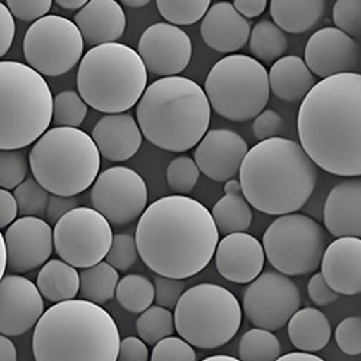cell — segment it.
Returning a JSON list of instances; mask_svg holds the SVG:
<instances>
[{
    "label": "cell",
    "mask_w": 361,
    "mask_h": 361,
    "mask_svg": "<svg viewBox=\"0 0 361 361\" xmlns=\"http://www.w3.org/2000/svg\"><path fill=\"white\" fill-rule=\"evenodd\" d=\"M18 216L19 212L15 195L8 190L0 188V230L13 224Z\"/></svg>",
    "instance_id": "db71d44e"
},
{
    "label": "cell",
    "mask_w": 361,
    "mask_h": 361,
    "mask_svg": "<svg viewBox=\"0 0 361 361\" xmlns=\"http://www.w3.org/2000/svg\"><path fill=\"white\" fill-rule=\"evenodd\" d=\"M304 61L322 80L354 73L360 66V47L337 27H322L308 39Z\"/></svg>",
    "instance_id": "d6986e66"
},
{
    "label": "cell",
    "mask_w": 361,
    "mask_h": 361,
    "mask_svg": "<svg viewBox=\"0 0 361 361\" xmlns=\"http://www.w3.org/2000/svg\"><path fill=\"white\" fill-rule=\"evenodd\" d=\"M308 295L310 299L317 307H325L336 302L338 299V293L328 286L324 276L319 274H314V276L308 282Z\"/></svg>",
    "instance_id": "681fc988"
},
{
    "label": "cell",
    "mask_w": 361,
    "mask_h": 361,
    "mask_svg": "<svg viewBox=\"0 0 361 361\" xmlns=\"http://www.w3.org/2000/svg\"><path fill=\"white\" fill-rule=\"evenodd\" d=\"M120 341L106 310L71 299L44 312L34 329L32 353L35 361H117Z\"/></svg>",
    "instance_id": "277c9868"
},
{
    "label": "cell",
    "mask_w": 361,
    "mask_h": 361,
    "mask_svg": "<svg viewBox=\"0 0 361 361\" xmlns=\"http://www.w3.org/2000/svg\"><path fill=\"white\" fill-rule=\"evenodd\" d=\"M321 275L338 295L361 293V238L343 237L331 242L322 256Z\"/></svg>",
    "instance_id": "7402d4cb"
},
{
    "label": "cell",
    "mask_w": 361,
    "mask_h": 361,
    "mask_svg": "<svg viewBox=\"0 0 361 361\" xmlns=\"http://www.w3.org/2000/svg\"><path fill=\"white\" fill-rule=\"evenodd\" d=\"M242 318V305L234 293L216 283H200L185 290L173 312L179 337L202 350L230 343L238 333Z\"/></svg>",
    "instance_id": "9c48e42d"
},
{
    "label": "cell",
    "mask_w": 361,
    "mask_h": 361,
    "mask_svg": "<svg viewBox=\"0 0 361 361\" xmlns=\"http://www.w3.org/2000/svg\"><path fill=\"white\" fill-rule=\"evenodd\" d=\"M149 361H197V353L180 337H168L154 347Z\"/></svg>",
    "instance_id": "ee69618b"
},
{
    "label": "cell",
    "mask_w": 361,
    "mask_h": 361,
    "mask_svg": "<svg viewBox=\"0 0 361 361\" xmlns=\"http://www.w3.org/2000/svg\"><path fill=\"white\" fill-rule=\"evenodd\" d=\"M29 168L23 150H0V188L16 190L26 179Z\"/></svg>",
    "instance_id": "60d3db41"
},
{
    "label": "cell",
    "mask_w": 361,
    "mask_h": 361,
    "mask_svg": "<svg viewBox=\"0 0 361 361\" xmlns=\"http://www.w3.org/2000/svg\"><path fill=\"white\" fill-rule=\"evenodd\" d=\"M120 5H125V6H129V8H133V9H139V8H143V6L149 5V0H123V2Z\"/></svg>",
    "instance_id": "94428289"
},
{
    "label": "cell",
    "mask_w": 361,
    "mask_h": 361,
    "mask_svg": "<svg viewBox=\"0 0 361 361\" xmlns=\"http://www.w3.org/2000/svg\"><path fill=\"white\" fill-rule=\"evenodd\" d=\"M200 31L209 48L233 55L249 42L252 26L234 9L233 4L219 2L212 5L202 18Z\"/></svg>",
    "instance_id": "603a6c76"
},
{
    "label": "cell",
    "mask_w": 361,
    "mask_h": 361,
    "mask_svg": "<svg viewBox=\"0 0 361 361\" xmlns=\"http://www.w3.org/2000/svg\"><path fill=\"white\" fill-rule=\"evenodd\" d=\"M317 180V165L302 146L285 137L255 145L238 172V183L250 207L278 217L304 208L315 191Z\"/></svg>",
    "instance_id": "3957f363"
},
{
    "label": "cell",
    "mask_w": 361,
    "mask_h": 361,
    "mask_svg": "<svg viewBox=\"0 0 361 361\" xmlns=\"http://www.w3.org/2000/svg\"><path fill=\"white\" fill-rule=\"evenodd\" d=\"M84 39L74 22L64 16L47 15L34 22L23 39L27 66L45 77L71 71L82 59Z\"/></svg>",
    "instance_id": "7c38bea8"
},
{
    "label": "cell",
    "mask_w": 361,
    "mask_h": 361,
    "mask_svg": "<svg viewBox=\"0 0 361 361\" xmlns=\"http://www.w3.org/2000/svg\"><path fill=\"white\" fill-rule=\"evenodd\" d=\"M281 357V343L270 331L253 328L243 334L238 344V360L276 361Z\"/></svg>",
    "instance_id": "e575fe53"
},
{
    "label": "cell",
    "mask_w": 361,
    "mask_h": 361,
    "mask_svg": "<svg viewBox=\"0 0 361 361\" xmlns=\"http://www.w3.org/2000/svg\"><path fill=\"white\" fill-rule=\"evenodd\" d=\"M116 299L126 311L143 314L155 302V285L143 275H126L118 281Z\"/></svg>",
    "instance_id": "836d02e7"
},
{
    "label": "cell",
    "mask_w": 361,
    "mask_h": 361,
    "mask_svg": "<svg viewBox=\"0 0 361 361\" xmlns=\"http://www.w3.org/2000/svg\"><path fill=\"white\" fill-rule=\"evenodd\" d=\"M5 245L11 275H23L44 266L54 250V228L37 217H20L6 230Z\"/></svg>",
    "instance_id": "e0dca14e"
},
{
    "label": "cell",
    "mask_w": 361,
    "mask_h": 361,
    "mask_svg": "<svg viewBox=\"0 0 361 361\" xmlns=\"http://www.w3.org/2000/svg\"><path fill=\"white\" fill-rule=\"evenodd\" d=\"M8 270V255H6V245H5V235L0 230V281L5 278V272Z\"/></svg>",
    "instance_id": "680465c9"
},
{
    "label": "cell",
    "mask_w": 361,
    "mask_h": 361,
    "mask_svg": "<svg viewBox=\"0 0 361 361\" xmlns=\"http://www.w3.org/2000/svg\"><path fill=\"white\" fill-rule=\"evenodd\" d=\"M155 302L165 310H175L180 296L185 292V282L178 279H169L164 276H155Z\"/></svg>",
    "instance_id": "bcb514c9"
},
{
    "label": "cell",
    "mask_w": 361,
    "mask_h": 361,
    "mask_svg": "<svg viewBox=\"0 0 361 361\" xmlns=\"http://www.w3.org/2000/svg\"><path fill=\"white\" fill-rule=\"evenodd\" d=\"M139 252L136 238L130 234H116L113 237L111 247L106 256V262L114 267L117 272H126L136 264Z\"/></svg>",
    "instance_id": "7bdbcfd3"
},
{
    "label": "cell",
    "mask_w": 361,
    "mask_h": 361,
    "mask_svg": "<svg viewBox=\"0 0 361 361\" xmlns=\"http://www.w3.org/2000/svg\"><path fill=\"white\" fill-rule=\"evenodd\" d=\"M88 111V106L77 92L67 90L54 97L52 123L56 128H74L82 125Z\"/></svg>",
    "instance_id": "74e56055"
},
{
    "label": "cell",
    "mask_w": 361,
    "mask_h": 361,
    "mask_svg": "<svg viewBox=\"0 0 361 361\" xmlns=\"http://www.w3.org/2000/svg\"><path fill=\"white\" fill-rule=\"evenodd\" d=\"M56 5L64 11H81L87 5V0H56Z\"/></svg>",
    "instance_id": "91938a15"
},
{
    "label": "cell",
    "mask_w": 361,
    "mask_h": 361,
    "mask_svg": "<svg viewBox=\"0 0 361 361\" xmlns=\"http://www.w3.org/2000/svg\"><path fill=\"white\" fill-rule=\"evenodd\" d=\"M137 54L149 73L162 78L176 77L191 63L192 42L180 27L159 22L142 34Z\"/></svg>",
    "instance_id": "2e32d148"
},
{
    "label": "cell",
    "mask_w": 361,
    "mask_h": 361,
    "mask_svg": "<svg viewBox=\"0 0 361 361\" xmlns=\"http://www.w3.org/2000/svg\"><path fill=\"white\" fill-rule=\"evenodd\" d=\"M118 281V272L107 262L82 269L80 274V296L102 307L116 295Z\"/></svg>",
    "instance_id": "1f68e13d"
},
{
    "label": "cell",
    "mask_w": 361,
    "mask_h": 361,
    "mask_svg": "<svg viewBox=\"0 0 361 361\" xmlns=\"http://www.w3.org/2000/svg\"><path fill=\"white\" fill-rule=\"evenodd\" d=\"M204 92L219 116L230 122H247L266 110L269 73L253 56L233 54L209 70Z\"/></svg>",
    "instance_id": "30bf717a"
},
{
    "label": "cell",
    "mask_w": 361,
    "mask_h": 361,
    "mask_svg": "<svg viewBox=\"0 0 361 361\" xmlns=\"http://www.w3.org/2000/svg\"><path fill=\"white\" fill-rule=\"evenodd\" d=\"M333 20L338 31L354 41L361 39V0H338L333 8Z\"/></svg>",
    "instance_id": "b9f144b4"
},
{
    "label": "cell",
    "mask_w": 361,
    "mask_h": 361,
    "mask_svg": "<svg viewBox=\"0 0 361 361\" xmlns=\"http://www.w3.org/2000/svg\"><path fill=\"white\" fill-rule=\"evenodd\" d=\"M139 338L146 345H157L175 333L173 314L162 307H150L136 321Z\"/></svg>",
    "instance_id": "d590c367"
},
{
    "label": "cell",
    "mask_w": 361,
    "mask_h": 361,
    "mask_svg": "<svg viewBox=\"0 0 361 361\" xmlns=\"http://www.w3.org/2000/svg\"><path fill=\"white\" fill-rule=\"evenodd\" d=\"M276 361H325V360L315 354L295 351V353H288L285 355H281Z\"/></svg>",
    "instance_id": "6f0895ef"
},
{
    "label": "cell",
    "mask_w": 361,
    "mask_h": 361,
    "mask_svg": "<svg viewBox=\"0 0 361 361\" xmlns=\"http://www.w3.org/2000/svg\"><path fill=\"white\" fill-rule=\"evenodd\" d=\"M219 274L234 283H252L262 275L264 250L259 240L247 233H234L219 242L216 250Z\"/></svg>",
    "instance_id": "44dd1931"
},
{
    "label": "cell",
    "mask_w": 361,
    "mask_h": 361,
    "mask_svg": "<svg viewBox=\"0 0 361 361\" xmlns=\"http://www.w3.org/2000/svg\"><path fill=\"white\" fill-rule=\"evenodd\" d=\"M338 348L348 355L361 354V317H348L336 328Z\"/></svg>",
    "instance_id": "f6af8a7d"
},
{
    "label": "cell",
    "mask_w": 361,
    "mask_h": 361,
    "mask_svg": "<svg viewBox=\"0 0 361 361\" xmlns=\"http://www.w3.org/2000/svg\"><path fill=\"white\" fill-rule=\"evenodd\" d=\"M200 173L194 159L187 155L178 157L166 168L168 187L176 195H188L195 188Z\"/></svg>",
    "instance_id": "ab89813d"
},
{
    "label": "cell",
    "mask_w": 361,
    "mask_h": 361,
    "mask_svg": "<svg viewBox=\"0 0 361 361\" xmlns=\"http://www.w3.org/2000/svg\"><path fill=\"white\" fill-rule=\"evenodd\" d=\"M288 336L292 345L300 351L315 354L331 340L329 319L317 308L299 310L288 322Z\"/></svg>",
    "instance_id": "83f0119b"
},
{
    "label": "cell",
    "mask_w": 361,
    "mask_h": 361,
    "mask_svg": "<svg viewBox=\"0 0 361 361\" xmlns=\"http://www.w3.org/2000/svg\"><path fill=\"white\" fill-rule=\"evenodd\" d=\"M249 152L247 142L228 129L207 132L197 145L194 161L201 173L216 183L235 179Z\"/></svg>",
    "instance_id": "ffe728a7"
},
{
    "label": "cell",
    "mask_w": 361,
    "mask_h": 361,
    "mask_svg": "<svg viewBox=\"0 0 361 361\" xmlns=\"http://www.w3.org/2000/svg\"><path fill=\"white\" fill-rule=\"evenodd\" d=\"M44 312V298L32 281L20 275L0 281V334L22 336L37 326Z\"/></svg>",
    "instance_id": "ac0fdd59"
},
{
    "label": "cell",
    "mask_w": 361,
    "mask_h": 361,
    "mask_svg": "<svg viewBox=\"0 0 361 361\" xmlns=\"http://www.w3.org/2000/svg\"><path fill=\"white\" fill-rule=\"evenodd\" d=\"M74 23L80 29L84 42L99 47L117 42L126 29V15L114 0H90L77 12Z\"/></svg>",
    "instance_id": "484cf974"
},
{
    "label": "cell",
    "mask_w": 361,
    "mask_h": 361,
    "mask_svg": "<svg viewBox=\"0 0 361 361\" xmlns=\"http://www.w3.org/2000/svg\"><path fill=\"white\" fill-rule=\"evenodd\" d=\"M270 93L285 103L304 102L315 85V77L300 56L288 55L272 66L269 71Z\"/></svg>",
    "instance_id": "4316f807"
},
{
    "label": "cell",
    "mask_w": 361,
    "mask_h": 361,
    "mask_svg": "<svg viewBox=\"0 0 361 361\" xmlns=\"http://www.w3.org/2000/svg\"><path fill=\"white\" fill-rule=\"evenodd\" d=\"M300 310V292L296 283L275 270L262 274L243 295L246 318L255 328L274 333L288 325L289 319Z\"/></svg>",
    "instance_id": "9a60e30c"
},
{
    "label": "cell",
    "mask_w": 361,
    "mask_h": 361,
    "mask_svg": "<svg viewBox=\"0 0 361 361\" xmlns=\"http://www.w3.org/2000/svg\"><path fill=\"white\" fill-rule=\"evenodd\" d=\"M212 216L221 234L246 233L253 220L252 207L246 201L243 191L224 192V197L213 207Z\"/></svg>",
    "instance_id": "4dcf8cb0"
},
{
    "label": "cell",
    "mask_w": 361,
    "mask_h": 361,
    "mask_svg": "<svg viewBox=\"0 0 361 361\" xmlns=\"http://www.w3.org/2000/svg\"><path fill=\"white\" fill-rule=\"evenodd\" d=\"M100 157L110 162L133 158L142 146L143 135L135 117L128 113L103 116L92 135Z\"/></svg>",
    "instance_id": "d4e9b609"
},
{
    "label": "cell",
    "mask_w": 361,
    "mask_h": 361,
    "mask_svg": "<svg viewBox=\"0 0 361 361\" xmlns=\"http://www.w3.org/2000/svg\"><path fill=\"white\" fill-rule=\"evenodd\" d=\"M145 139L168 152H187L208 132L212 106L204 90L187 77H165L146 87L136 107Z\"/></svg>",
    "instance_id": "5b68a950"
},
{
    "label": "cell",
    "mask_w": 361,
    "mask_h": 361,
    "mask_svg": "<svg viewBox=\"0 0 361 361\" xmlns=\"http://www.w3.org/2000/svg\"><path fill=\"white\" fill-rule=\"evenodd\" d=\"M20 217L41 219L47 214L49 192L45 191L34 176L26 178L13 192Z\"/></svg>",
    "instance_id": "f35d334b"
},
{
    "label": "cell",
    "mask_w": 361,
    "mask_h": 361,
    "mask_svg": "<svg viewBox=\"0 0 361 361\" xmlns=\"http://www.w3.org/2000/svg\"><path fill=\"white\" fill-rule=\"evenodd\" d=\"M157 8L161 16L173 26L194 25L212 8L209 0H158Z\"/></svg>",
    "instance_id": "8d00e7d4"
},
{
    "label": "cell",
    "mask_w": 361,
    "mask_h": 361,
    "mask_svg": "<svg viewBox=\"0 0 361 361\" xmlns=\"http://www.w3.org/2000/svg\"><path fill=\"white\" fill-rule=\"evenodd\" d=\"M139 257L158 276L188 279L209 264L220 233L209 209L187 195H168L150 204L136 227Z\"/></svg>",
    "instance_id": "6da1fadb"
},
{
    "label": "cell",
    "mask_w": 361,
    "mask_h": 361,
    "mask_svg": "<svg viewBox=\"0 0 361 361\" xmlns=\"http://www.w3.org/2000/svg\"><path fill=\"white\" fill-rule=\"evenodd\" d=\"M249 48L260 64H275L288 51V38L274 22L263 19L252 29Z\"/></svg>",
    "instance_id": "d6a6232c"
},
{
    "label": "cell",
    "mask_w": 361,
    "mask_h": 361,
    "mask_svg": "<svg viewBox=\"0 0 361 361\" xmlns=\"http://www.w3.org/2000/svg\"><path fill=\"white\" fill-rule=\"evenodd\" d=\"M37 288L49 302H66L80 293V274L63 260H48L39 270Z\"/></svg>",
    "instance_id": "f546056e"
},
{
    "label": "cell",
    "mask_w": 361,
    "mask_h": 361,
    "mask_svg": "<svg viewBox=\"0 0 361 361\" xmlns=\"http://www.w3.org/2000/svg\"><path fill=\"white\" fill-rule=\"evenodd\" d=\"M282 126H283L282 117L275 110L266 109L255 118L252 130H253L255 137L257 140L263 142L267 139L278 137Z\"/></svg>",
    "instance_id": "c3c4849f"
},
{
    "label": "cell",
    "mask_w": 361,
    "mask_h": 361,
    "mask_svg": "<svg viewBox=\"0 0 361 361\" xmlns=\"http://www.w3.org/2000/svg\"><path fill=\"white\" fill-rule=\"evenodd\" d=\"M201 361H242V360H238V358H234V357H231V355H212V357H207V358H204V360H201Z\"/></svg>",
    "instance_id": "6125c7cd"
},
{
    "label": "cell",
    "mask_w": 361,
    "mask_h": 361,
    "mask_svg": "<svg viewBox=\"0 0 361 361\" xmlns=\"http://www.w3.org/2000/svg\"><path fill=\"white\" fill-rule=\"evenodd\" d=\"M27 159L37 183L58 197H77L93 187L102 164L93 137L74 128L47 130Z\"/></svg>",
    "instance_id": "52a82bcc"
},
{
    "label": "cell",
    "mask_w": 361,
    "mask_h": 361,
    "mask_svg": "<svg viewBox=\"0 0 361 361\" xmlns=\"http://www.w3.org/2000/svg\"><path fill=\"white\" fill-rule=\"evenodd\" d=\"M324 224L336 238H361V178L337 184L324 205Z\"/></svg>",
    "instance_id": "cb8c5ba5"
},
{
    "label": "cell",
    "mask_w": 361,
    "mask_h": 361,
    "mask_svg": "<svg viewBox=\"0 0 361 361\" xmlns=\"http://www.w3.org/2000/svg\"><path fill=\"white\" fill-rule=\"evenodd\" d=\"M264 256L285 276L317 274L326 249L324 227L314 219L293 213L276 219L263 234Z\"/></svg>",
    "instance_id": "8fae6325"
},
{
    "label": "cell",
    "mask_w": 361,
    "mask_h": 361,
    "mask_svg": "<svg viewBox=\"0 0 361 361\" xmlns=\"http://www.w3.org/2000/svg\"><path fill=\"white\" fill-rule=\"evenodd\" d=\"M54 97L45 78L18 61H0V150H20L52 123Z\"/></svg>",
    "instance_id": "ba28073f"
},
{
    "label": "cell",
    "mask_w": 361,
    "mask_h": 361,
    "mask_svg": "<svg viewBox=\"0 0 361 361\" xmlns=\"http://www.w3.org/2000/svg\"><path fill=\"white\" fill-rule=\"evenodd\" d=\"M80 202L77 197H58L49 195L48 208H47V220L48 224H56L66 214H68L73 209L78 208Z\"/></svg>",
    "instance_id": "f907efd6"
},
{
    "label": "cell",
    "mask_w": 361,
    "mask_h": 361,
    "mask_svg": "<svg viewBox=\"0 0 361 361\" xmlns=\"http://www.w3.org/2000/svg\"><path fill=\"white\" fill-rule=\"evenodd\" d=\"M18 353L9 337L0 334V361H16Z\"/></svg>",
    "instance_id": "9f6ffc18"
},
{
    "label": "cell",
    "mask_w": 361,
    "mask_h": 361,
    "mask_svg": "<svg viewBox=\"0 0 361 361\" xmlns=\"http://www.w3.org/2000/svg\"><path fill=\"white\" fill-rule=\"evenodd\" d=\"M233 6L245 19H252L260 16L266 11L267 2L266 0H235Z\"/></svg>",
    "instance_id": "11a10c76"
},
{
    "label": "cell",
    "mask_w": 361,
    "mask_h": 361,
    "mask_svg": "<svg viewBox=\"0 0 361 361\" xmlns=\"http://www.w3.org/2000/svg\"><path fill=\"white\" fill-rule=\"evenodd\" d=\"M110 223L94 208L78 207L54 227V249L75 269L93 267L106 259L111 243Z\"/></svg>",
    "instance_id": "4fadbf2b"
},
{
    "label": "cell",
    "mask_w": 361,
    "mask_h": 361,
    "mask_svg": "<svg viewBox=\"0 0 361 361\" xmlns=\"http://www.w3.org/2000/svg\"><path fill=\"white\" fill-rule=\"evenodd\" d=\"M16 32L15 18L8 9L6 4L0 2V58L5 56L11 49Z\"/></svg>",
    "instance_id": "816d5d0a"
},
{
    "label": "cell",
    "mask_w": 361,
    "mask_h": 361,
    "mask_svg": "<svg viewBox=\"0 0 361 361\" xmlns=\"http://www.w3.org/2000/svg\"><path fill=\"white\" fill-rule=\"evenodd\" d=\"M324 0H272L270 16L288 34H307L321 22L325 13Z\"/></svg>",
    "instance_id": "f1b7e54d"
},
{
    "label": "cell",
    "mask_w": 361,
    "mask_h": 361,
    "mask_svg": "<svg viewBox=\"0 0 361 361\" xmlns=\"http://www.w3.org/2000/svg\"><path fill=\"white\" fill-rule=\"evenodd\" d=\"M8 9L12 16L22 22H37L51 11V0H8Z\"/></svg>",
    "instance_id": "7dc6e473"
},
{
    "label": "cell",
    "mask_w": 361,
    "mask_h": 361,
    "mask_svg": "<svg viewBox=\"0 0 361 361\" xmlns=\"http://www.w3.org/2000/svg\"><path fill=\"white\" fill-rule=\"evenodd\" d=\"M147 70L137 51L125 44H104L85 52L77 71L78 94L87 106L107 113H126L142 99Z\"/></svg>",
    "instance_id": "8992f818"
},
{
    "label": "cell",
    "mask_w": 361,
    "mask_h": 361,
    "mask_svg": "<svg viewBox=\"0 0 361 361\" xmlns=\"http://www.w3.org/2000/svg\"><path fill=\"white\" fill-rule=\"evenodd\" d=\"M117 361H149L147 345L137 337H126L120 341Z\"/></svg>",
    "instance_id": "f5cc1de1"
},
{
    "label": "cell",
    "mask_w": 361,
    "mask_h": 361,
    "mask_svg": "<svg viewBox=\"0 0 361 361\" xmlns=\"http://www.w3.org/2000/svg\"><path fill=\"white\" fill-rule=\"evenodd\" d=\"M90 201L110 226H126L140 219L147 208V187L136 171L113 166L99 173Z\"/></svg>",
    "instance_id": "5bb4252c"
},
{
    "label": "cell",
    "mask_w": 361,
    "mask_h": 361,
    "mask_svg": "<svg viewBox=\"0 0 361 361\" xmlns=\"http://www.w3.org/2000/svg\"><path fill=\"white\" fill-rule=\"evenodd\" d=\"M299 145L322 171L361 178V74L321 80L300 103Z\"/></svg>",
    "instance_id": "7a4b0ae2"
}]
</instances>
